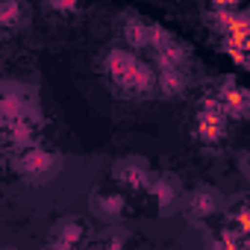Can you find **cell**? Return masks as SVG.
Instances as JSON below:
<instances>
[{
    "label": "cell",
    "mask_w": 250,
    "mask_h": 250,
    "mask_svg": "<svg viewBox=\"0 0 250 250\" xmlns=\"http://www.w3.org/2000/svg\"><path fill=\"white\" fill-rule=\"evenodd\" d=\"M147 191L153 197V206L159 209V215H174L177 206H180V183L168 174H159L153 177L150 174V183H147Z\"/></svg>",
    "instance_id": "obj_4"
},
{
    "label": "cell",
    "mask_w": 250,
    "mask_h": 250,
    "mask_svg": "<svg viewBox=\"0 0 250 250\" xmlns=\"http://www.w3.org/2000/svg\"><path fill=\"white\" fill-rule=\"evenodd\" d=\"M85 235H88V224L80 221V218H65V221L56 224V229H53V241L68 244V247H74V250L83 244Z\"/></svg>",
    "instance_id": "obj_7"
},
{
    "label": "cell",
    "mask_w": 250,
    "mask_h": 250,
    "mask_svg": "<svg viewBox=\"0 0 250 250\" xmlns=\"http://www.w3.org/2000/svg\"><path fill=\"white\" fill-rule=\"evenodd\" d=\"M30 21V6L24 3H0V30H18Z\"/></svg>",
    "instance_id": "obj_8"
},
{
    "label": "cell",
    "mask_w": 250,
    "mask_h": 250,
    "mask_svg": "<svg viewBox=\"0 0 250 250\" xmlns=\"http://www.w3.org/2000/svg\"><path fill=\"white\" fill-rule=\"evenodd\" d=\"M59 168H62V156H56L53 150L36 147V145H30L18 156V171L33 183H50L59 174Z\"/></svg>",
    "instance_id": "obj_2"
},
{
    "label": "cell",
    "mask_w": 250,
    "mask_h": 250,
    "mask_svg": "<svg viewBox=\"0 0 250 250\" xmlns=\"http://www.w3.org/2000/svg\"><path fill=\"white\" fill-rule=\"evenodd\" d=\"M127 238H130V232L112 229V232H103L97 238V244H100V250H124V247H127Z\"/></svg>",
    "instance_id": "obj_10"
},
{
    "label": "cell",
    "mask_w": 250,
    "mask_h": 250,
    "mask_svg": "<svg viewBox=\"0 0 250 250\" xmlns=\"http://www.w3.org/2000/svg\"><path fill=\"white\" fill-rule=\"evenodd\" d=\"M88 206L97 218L103 221H118L124 212H127V197L118 188H94L88 197Z\"/></svg>",
    "instance_id": "obj_5"
},
{
    "label": "cell",
    "mask_w": 250,
    "mask_h": 250,
    "mask_svg": "<svg viewBox=\"0 0 250 250\" xmlns=\"http://www.w3.org/2000/svg\"><path fill=\"white\" fill-rule=\"evenodd\" d=\"M106 74H109V83L118 91V97H139V94H147L156 88V74L127 50L106 53Z\"/></svg>",
    "instance_id": "obj_1"
},
{
    "label": "cell",
    "mask_w": 250,
    "mask_h": 250,
    "mask_svg": "<svg viewBox=\"0 0 250 250\" xmlns=\"http://www.w3.org/2000/svg\"><path fill=\"white\" fill-rule=\"evenodd\" d=\"M112 180H115L121 188L142 191V188H147V183H150V168H147L145 159H121V162L112 168Z\"/></svg>",
    "instance_id": "obj_6"
},
{
    "label": "cell",
    "mask_w": 250,
    "mask_h": 250,
    "mask_svg": "<svg viewBox=\"0 0 250 250\" xmlns=\"http://www.w3.org/2000/svg\"><path fill=\"white\" fill-rule=\"evenodd\" d=\"M3 250H15V247H3Z\"/></svg>",
    "instance_id": "obj_11"
},
{
    "label": "cell",
    "mask_w": 250,
    "mask_h": 250,
    "mask_svg": "<svg viewBox=\"0 0 250 250\" xmlns=\"http://www.w3.org/2000/svg\"><path fill=\"white\" fill-rule=\"evenodd\" d=\"M221 209H224V200H221V194H218L212 186L194 188V191L188 194V200H186V218H188L191 224H206V221L215 218Z\"/></svg>",
    "instance_id": "obj_3"
},
{
    "label": "cell",
    "mask_w": 250,
    "mask_h": 250,
    "mask_svg": "<svg viewBox=\"0 0 250 250\" xmlns=\"http://www.w3.org/2000/svg\"><path fill=\"white\" fill-rule=\"evenodd\" d=\"M156 88L165 94V97H174L186 88V80L180 77V71H159L156 74Z\"/></svg>",
    "instance_id": "obj_9"
}]
</instances>
